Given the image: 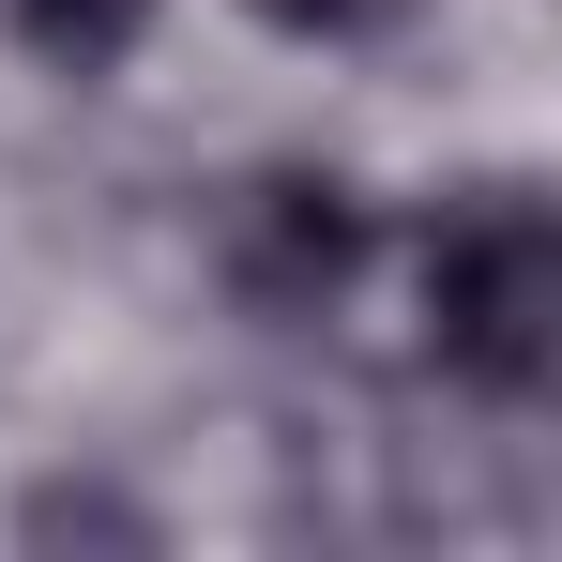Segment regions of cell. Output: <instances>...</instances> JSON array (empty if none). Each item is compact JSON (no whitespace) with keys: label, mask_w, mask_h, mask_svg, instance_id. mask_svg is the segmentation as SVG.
<instances>
[{"label":"cell","mask_w":562,"mask_h":562,"mask_svg":"<svg viewBox=\"0 0 562 562\" xmlns=\"http://www.w3.org/2000/svg\"><path fill=\"white\" fill-rule=\"evenodd\" d=\"M426 350L486 411H532L562 380V213L532 183L441 198V228H426Z\"/></svg>","instance_id":"6da1fadb"},{"label":"cell","mask_w":562,"mask_h":562,"mask_svg":"<svg viewBox=\"0 0 562 562\" xmlns=\"http://www.w3.org/2000/svg\"><path fill=\"white\" fill-rule=\"evenodd\" d=\"M366 259H380V228L335 168H259L228 198V228H213V274H228L244 319H335Z\"/></svg>","instance_id":"7a4b0ae2"},{"label":"cell","mask_w":562,"mask_h":562,"mask_svg":"<svg viewBox=\"0 0 562 562\" xmlns=\"http://www.w3.org/2000/svg\"><path fill=\"white\" fill-rule=\"evenodd\" d=\"M137 31H153V0H15V46H31L46 77H106V61H137Z\"/></svg>","instance_id":"3957f363"},{"label":"cell","mask_w":562,"mask_h":562,"mask_svg":"<svg viewBox=\"0 0 562 562\" xmlns=\"http://www.w3.org/2000/svg\"><path fill=\"white\" fill-rule=\"evenodd\" d=\"M259 31H289V46H366V31H395L411 0H244Z\"/></svg>","instance_id":"277c9868"}]
</instances>
